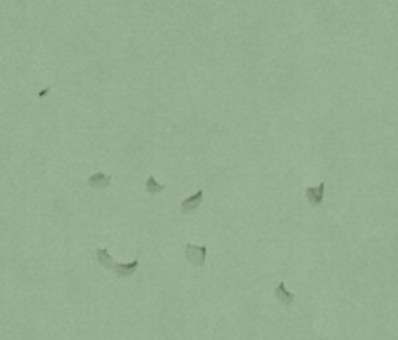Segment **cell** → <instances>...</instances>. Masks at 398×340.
<instances>
[{
	"mask_svg": "<svg viewBox=\"0 0 398 340\" xmlns=\"http://www.w3.org/2000/svg\"><path fill=\"white\" fill-rule=\"evenodd\" d=\"M202 200H204V192L202 190H198L197 194H193L192 197H187L185 200H182V204H180V212L187 215V214H192L195 212V210L198 209V205L202 204Z\"/></svg>",
	"mask_w": 398,
	"mask_h": 340,
	"instance_id": "3",
	"label": "cell"
},
{
	"mask_svg": "<svg viewBox=\"0 0 398 340\" xmlns=\"http://www.w3.org/2000/svg\"><path fill=\"white\" fill-rule=\"evenodd\" d=\"M87 184H89L92 189H107V187H110V184H112V177L105 175V173H102V172H97V173H94V175L89 177Z\"/></svg>",
	"mask_w": 398,
	"mask_h": 340,
	"instance_id": "5",
	"label": "cell"
},
{
	"mask_svg": "<svg viewBox=\"0 0 398 340\" xmlns=\"http://www.w3.org/2000/svg\"><path fill=\"white\" fill-rule=\"evenodd\" d=\"M139 268V260H134L130 264H115L114 272L115 275L120 277V279H127V277H132Z\"/></svg>",
	"mask_w": 398,
	"mask_h": 340,
	"instance_id": "4",
	"label": "cell"
},
{
	"mask_svg": "<svg viewBox=\"0 0 398 340\" xmlns=\"http://www.w3.org/2000/svg\"><path fill=\"white\" fill-rule=\"evenodd\" d=\"M273 295H275L277 300H279L280 304H283V305H290L293 302V298H295V295H293L292 292H288V290L285 289L283 282H280V284L277 285V289H275V292H273Z\"/></svg>",
	"mask_w": 398,
	"mask_h": 340,
	"instance_id": "6",
	"label": "cell"
},
{
	"mask_svg": "<svg viewBox=\"0 0 398 340\" xmlns=\"http://www.w3.org/2000/svg\"><path fill=\"white\" fill-rule=\"evenodd\" d=\"M167 189L165 187L164 184H159V182H157L155 179H153V177L150 175L147 179V184H145V190H147L148 194H150V195H153V194H160V192H164V190Z\"/></svg>",
	"mask_w": 398,
	"mask_h": 340,
	"instance_id": "8",
	"label": "cell"
},
{
	"mask_svg": "<svg viewBox=\"0 0 398 340\" xmlns=\"http://www.w3.org/2000/svg\"><path fill=\"white\" fill-rule=\"evenodd\" d=\"M97 260H98V264H100L103 268H114L115 267L114 259H112V255L109 254V250H107V248H98V250H97Z\"/></svg>",
	"mask_w": 398,
	"mask_h": 340,
	"instance_id": "7",
	"label": "cell"
},
{
	"mask_svg": "<svg viewBox=\"0 0 398 340\" xmlns=\"http://www.w3.org/2000/svg\"><path fill=\"white\" fill-rule=\"evenodd\" d=\"M48 92H50V87H45V89L42 90V92H39V94H37V97H39V98H42V97H45V95H47Z\"/></svg>",
	"mask_w": 398,
	"mask_h": 340,
	"instance_id": "9",
	"label": "cell"
},
{
	"mask_svg": "<svg viewBox=\"0 0 398 340\" xmlns=\"http://www.w3.org/2000/svg\"><path fill=\"white\" fill-rule=\"evenodd\" d=\"M323 194H325V182L318 184V187H306L305 197L310 202V205L320 207L323 204Z\"/></svg>",
	"mask_w": 398,
	"mask_h": 340,
	"instance_id": "2",
	"label": "cell"
},
{
	"mask_svg": "<svg viewBox=\"0 0 398 340\" xmlns=\"http://www.w3.org/2000/svg\"><path fill=\"white\" fill-rule=\"evenodd\" d=\"M207 245H192V243H187L185 247V257L190 264L195 265V267H204L205 265V257H207Z\"/></svg>",
	"mask_w": 398,
	"mask_h": 340,
	"instance_id": "1",
	"label": "cell"
}]
</instances>
